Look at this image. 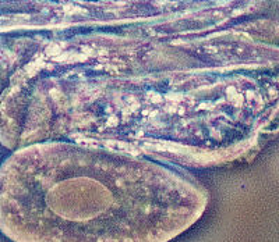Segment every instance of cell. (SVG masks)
<instances>
[{
	"instance_id": "obj_1",
	"label": "cell",
	"mask_w": 279,
	"mask_h": 242,
	"mask_svg": "<svg viewBox=\"0 0 279 242\" xmlns=\"http://www.w3.org/2000/svg\"><path fill=\"white\" fill-rule=\"evenodd\" d=\"M187 174L69 142L22 147L1 168V229L14 242H168L203 214Z\"/></svg>"
}]
</instances>
